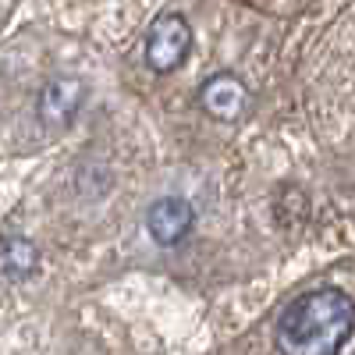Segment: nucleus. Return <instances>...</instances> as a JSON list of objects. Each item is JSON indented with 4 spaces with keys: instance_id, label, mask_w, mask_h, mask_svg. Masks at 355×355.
Instances as JSON below:
<instances>
[{
    "instance_id": "1",
    "label": "nucleus",
    "mask_w": 355,
    "mask_h": 355,
    "mask_svg": "<svg viewBox=\"0 0 355 355\" xmlns=\"http://www.w3.org/2000/svg\"><path fill=\"white\" fill-rule=\"evenodd\" d=\"M355 331V306L341 288H313L277 316V355H341Z\"/></svg>"
},
{
    "instance_id": "2",
    "label": "nucleus",
    "mask_w": 355,
    "mask_h": 355,
    "mask_svg": "<svg viewBox=\"0 0 355 355\" xmlns=\"http://www.w3.org/2000/svg\"><path fill=\"white\" fill-rule=\"evenodd\" d=\"M142 53H146V68H150L153 75L178 71L192 53V25H189V18L178 15V11H164L150 25V33H146Z\"/></svg>"
},
{
    "instance_id": "3",
    "label": "nucleus",
    "mask_w": 355,
    "mask_h": 355,
    "mask_svg": "<svg viewBox=\"0 0 355 355\" xmlns=\"http://www.w3.org/2000/svg\"><path fill=\"white\" fill-rule=\"evenodd\" d=\"M199 107L214 117V121H242L252 110V93L249 85L234 75V71H217L199 85Z\"/></svg>"
},
{
    "instance_id": "4",
    "label": "nucleus",
    "mask_w": 355,
    "mask_h": 355,
    "mask_svg": "<svg viewBox=\"0 0 355 355\" xmlns=\"http://www.w3.org/2000/svg\"><path fill=\"white\" fill-rule=\"evenodd\" d=\"M192 227H196V210L182 196H160V199L150 202V210H146V234H150L160 249L182 245Z\"/></svg>"
},
{
    "instance_id": "5",
    "label": "nucleus",
    "mask_w": 355,
    "mask_h": 355,
    "mask_svg": "<svg viewBox=\"0 0 355 355\" xmlns=\"http://www.w3.org/2000/svg\"><path fill=\"white\" fill-rule=\"evenodd\" d=\"M85 96H89V89H85L82 78L53 75L50 82H43L40 96H36V117L43 125H53V128L71 125L78 117V110L85 107Z\"/></svg>"
},
{
    "instance_id": "6",
    "label": "nucleus",
    "mask_w": 355,
    "mask_h": 355,
    "mask_svg": "<svg viewBox=\"0 0 355 355\" xmlns=\"http://www.w3.org/2000/svg\"><path fill=\"white\" fill-rule=\"evenodd\" d=\"M40 266L36 245L21 239V234H0V277L4 281H21Z\"/></svg>"
}]
</instances>
